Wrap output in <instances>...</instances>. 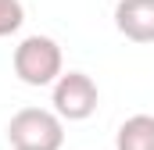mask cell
<instances>
[{
    "label": "cell",
    "mask_w": 154,
    "mask_h": 150,
    "mask_svg": "<svg viewBox=\"0 0 154 150\" xmlns=\"http://www.w3.org/2000/svg\"><path fill=\"white\" fill-rule=\"evenodd\" d=\"M115 29L133 43H154V0H118Z\"/></svg>",
    "instance_id": "obj_4"
},
{
    "label": "cell",
    "mask_w": 154,
    "mask_h": 150,
    "mask_svg": "<svg viewBox=\"0 0 154 150\" xmlns=\"http://www.w3.org/2000/svg\"><path fill=\"white\" fill-rule=\"evenodd\" d=\"M11 64H14V75L25 86H54L57 75L65 72L61 46H57V39H50V36H25L14 46Z\"/></svg>",
    "instance_id": "obj_2"
},
{
    "label": "cell",
    "mask_w": 154,
    "mask_h": 150,
    "mask_svg": "<svg viewBox=\"0 0 154 150\" xmlns=\"http://www.w3.org/2000/svg\"><path fill=\"white\" fill-rule=\"evenodd\" d=\"M22 22H25V7H22V0H0V39L11 36V32H18Z\"/></svg>",
    "instance_id": "obj_6"
},
{
    "label": "cell",
    "mask_w": 154,
    "mask_h": 150,
    "mask_svg": "<svg viewBox=\"0 0 154 150\" xmlns=\"http://www.w3.org/2000/svg\"><path fill=\"white\" fill-rule=\"evenodd\" d=\"M11 150H61L65 147V118L47 107H22L7 122Z\"/></svg>",
    "instance_id": "obj_1"
},
{
    "label": "cell",
    "mask_w": 154,
    "mask_h": 150,
    "mask_svg": "<svg viewBox=\"0 0 154 150\" xmlns=\"http://www.w3.org/2000/svg\"><path fill=\"white\" fill-rule=\"evenodd\" d=\"M100 89L86 72H61L54 82V111L65 122H86L97 111Z\"/></svg>",
    "instance_id": "obj_3"
},
{
    "label": "cell",
    "mask_w": 154,
    "mask_h": 150,
    "mask_svg": "<svg viewBox=\"0 0 154 150\" xmlns=\"http://www.w3.org/2000/svg\"><path fill=\"white\" fill-rule=\"evenodd\" d=\"M115 150H154V114H133L118 125Z\"/></svg>",
    "instance_id": "obj_5"
}]
</instances>
